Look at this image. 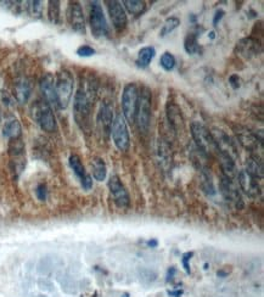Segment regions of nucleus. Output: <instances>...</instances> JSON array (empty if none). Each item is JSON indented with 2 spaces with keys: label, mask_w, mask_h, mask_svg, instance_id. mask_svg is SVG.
Segmentation results:
<instances>
[{
  "label": "nucleus",
  "mask_w": 264,
  "mask_h": 297,
  "mask_svg": "<svg viewBox=\"0 0 264 297\" xmlns=\"http://www.w3.org/2000/svg\"><path fill=\"white\" fill-rule=\"evenodd\" d=\"M94 89L91 83L89 84H80V87L78 88L76 93V97H74V117H76V121L80 127L84 128L89 122V116H91L92 111V104L94 98Z\"/></svg>",
  "instance_id": "f257e3e1"
},
{
  "label": "nucleus",
  "mask_w": 264,
  "mask_h": 297,
  "mask_svg": "<svg viewBox=\"0 0 264 297\" xmlns=\"http://www.w3.org/2000/svg\"><path fill=\"white\" fill-rule=\"evenodd\" d=\"M151 105L152 95L151 91L148 87H142L139 91V98H138V106L136 113V122L138 128L142 133L146 134L150 128V121H151Z\"/></svg>",
  "instance_id": "f03ea898"
},
{
  "label": "nucleus",
  "mask_w": 264,
  "mask_h": 297,
  "mask_svg": "<svg viewBox=\"0 0 264 297\" xmlns=\"http://www.w3.org/2000/svg\"><path fill=\"white\" fill-rule=\"evenodd\" d=\"M73 86L74 80L71 72L66 70L60 71L55 79L56 99H58V107L60 109H66L70 104L72 93H73Z\"/></svg>",
  "instance_id": "7ed1b4c3"
},
{
  "label": "nucleus",
  "mask_w": 264,
  "mask_h": 297,
  "mask_svg": "<svg viewBox=\"0 0 264 297\" xmlns=\"http://www.w3.org/2000/svg\"><path fill=\"white\" fill-rule=\"evenodd\" d=\"M32 117L40 125L41 130L49 132V133L56 131L55 116H54L52 107L47 101H35V104L32 106Z\"/></svg>",
  "instance_id": "20e7f679"
},
{
  "label": "nucleus",
  "mask_w": 264,
  "mask_h": 297,
  "mask_svg": "<svg viewBox=\"0 0 264 297\" xmlns=\"http://www.w3.org/2000/svg\"><path fill=\"white\" fill-rule=\"evenodd\" d=\"M138 98H139V88H138L137 84H127L122 93V110L123 117L130 124L136 123Z\"/></svg>",
  "instance_id": "39448f33"
},
{
  "label": "nucleus",
  "mask_w": 264,
  "mask_h": 297,
  "mask_svg": "<svg viewBox=\"0 0 264 297\" xmlns=\"http://www.w3.org/2000/svg\"><path fill=\"white\" fill-rule=\"evenodd\" d=\"M191 136H193L197 148L203 154H211V152L219 151L217 144L214 142L212 133L200 122H194L191 124Z\"/></svg>",
  "instance_id": "423d86ee"
},
{
  "label": "nucleus",
  "mask_w": 264,
  "mask_h": 297,
  "mask_svg": "<svg viewBox=\"0 0 264 297\" xmlns=\"http://www.w3.org/2000/svg\"><path fill=\"white\" fill-rule=\"evenodd\" d=\"M89 23L92 33L95 38H105L109 34L106 17H105L103 7L98 2H92L89 8Z\"/></svg>",
  "instance_id": "0eeeda50"
},
{
  "label": "nucleus",
  "mask_w": 264,
  "mask_h": 297,
  "mask_svg": "<svg viewBox=\"0 0 264 297\" xmlns=\"http://www.w3.org/2000/svg\"><path fill=\"white\" fill-rule=\"evenodd\" d=\"M111 134L117 149L121 151H128L130 146V137H129V131L127 121L122 115H117L115 121H113L112 128H111Z\"/></svg>",
  "instance_id": "6e6552de"
},
{
  "label": "nucleus",
  "mask_w": 264,
  "mask_h": 297,
  "mask_svg": "<svg viewBox=\"0 0 264 297\" xmlns=\"http://www.w3.org/2000/svg\"><path fill=\"white\" fill-rule=\"evenodd\" d=\"M109 189L111 196L119 208H127L130 205V197L118 176H112L109 179Z\"/></svg>",
  "instance_id": "1a4fd4ad"
},
{
  "label": "nucleus",
  "mask_w": 264,
  "mask_h": 297,
  "mask_svg": "<svg viewBox=\"0 0 264 297\" xmlns=\"http://www.w3.org/2000/svg\"><path fill=\"white\" fill-rule=\"evenodd\" d=\"M221 193L223 197L229 202H233L234 205L241 209L244 207V201H242L241 194H240L239 189L234 184L233 179L228 178L226 176H222L221 179Z\"/></svg>",
  "instance_id": "9d476101"
},
{
  "label": "nucleus",
  "mask_w": 264,
  "mask_h": 297,
  "mask_svg": "<svg viewBox=\"0 0 264 297\" xmlns=\"http://www.w3.org/2000/svg\"><path fill=\"white\" fill-rule=\"evenodd\" d=\"M106 4L113 27L118 32L123 31L127 27L128 23V17L127 14H125L124 8L122 7L121 3L116 2V0H110V2H106Z\"/></svg>",
  "instance_id": "9b49d317"
},
{
  "label": "nucleus",
  "mask_w": 264,
  "mask_h": 297,
  "mask_svg": "<svg viewBox=\"0 0 264 297\" xmlns=\"http://www.w3.org/2000/svg\"><path fill=\"white\" fill-rule=\"evenodd\" d=\"M68 22L73 31L80 34H85V20H84L83 9L79 3H71L68 8Z\"/></svg>",
  "instance_id": "f8f14e48"
},
{
  "label": "nucleus",
  "mask_w": 264,
  "mask_h": 297,
  "mask_svg": "<svg viewBox=\"0 0 264 297\" xmlns=\"http://www.w3.org/2000/svg\"><path fill=\"white\" fill-rule=\"evenodd\" d=\"M238 179L240 188H241L248 196L258 197L260 193H262L259 184H258V179L252 177L251 175H248L245 169L240 171L238 173Z\"/></svg>",
  "instance_id": "ddd939ff"
},
{
  "label": "nucleus",
  "mask_w": 264,
  "mask_h": 297,
  "mask_svg": "<svg viewBox=\"0 0 264 297\" xmlns=\"http://www.w3.org/2000/svg\"><path fill=\"white\" fill-rule=\"evenodd\" d=\"M236 50H238L239 55L242 56V58L251 59L260 53L262 46H260V41L258 39L250 37L240 40L238 46H236Z\"/></svg>",
  "instance_id": "4468645a"
},
{
  "label": "nucleus",
  "mask_w": 264,
  "mask_h": 297,
  "mask_svg": "<svg viewBox=\"0 0 264 297\" xmlns=\"http://www.w3.org/2000/svg\"><path fill=\"white\" fill-rule=\"evenodd\" d=\"M68 162H70V166H71L72 169H73V172L76 173V176L78 177V178H79L82 187L85 189V190H91V188L93 185L92 177L89 176L88 172L85 171V167L83 166L82 160L79 158V156L71 155Z\"/></svg>",
  "instance_id": "2eb2a0df"
},
{
  "label": "nucleus",
  "mask_w": 264,
  "mask_h": 297,
  "mask_svg": "<svg viewBox=\"0 0 264 297\" xmlns=\"http://www.w3.org/2000/svg\"><path fill=\"white\" fill-rule=\"evenodd\" d=\"M40 89L43 93V97L49 106H58V99H56L55 92V79L52 74H46L40 80Z\"/></svg>",
  "instance_id": "dca6fc26"
},
{
  "label": "nucleus",
  "mask_w": 264,
  "mask_h": 297,
  "mask_svg": "<svg viewBox=\"0 0 264 297\" xmlns=\"http://www.w3.org/2000/svg\"><path fill=\"white\" fill-rule=\"evenodd\" d=\"M99 123H100L101 128L105 136H109L111 133V128H112L113 121V109L109 103H103L101 104L100 111H99Z\"/></svg>",
  "instance_id": "f3484780"
},
{
  "label": "nucleus",
  "mask_w": 264,
  "mask_h": 297,
  "mask_svg": "<svg viewBox=\"0 0 264 297\" xmlns=\"http://www.w3.org/2000/svg\"><path fill=\"white\" fill-rule=\"evenodd\" d=\"M236 134H238V139L240 144H241L244 148L250 150V151H257L258 148L262 150V140L258 139V137L254 136L252 132L240 130L236 132Z\"/></svg>",
  "instance_id": "a211bd4d"
},
{
  "label": "nucleus",
  "mask_w": 264,
  "mask_h": 297,
  "mask_svg": "<svg viewBox=\"0 0 264 297\" xmlns=\"http://www.w3.org/2000/svg\"><path fill=\"white\" fill-rule=\"evenodd\" d=\"M218 154L219 162H221L222 169H223V176H226L230 179H233L234 177L238 176V171H236L235 161H234L233 156L223 151H218Z\"/></svg>",
  "instance_id": "6ab92c4d"
},
{
  "label": "nucleus",
  "mask_w": 264,
  "mask_h": 297,
  "mask_svg": "<svg viewBox=\"0 0 264 297\" xmlns=\"http://www.w3.org/2000/svg\"><path fill=\"white\" fill-rule=\"evenodd\" d=\"M14 95L20 104H26L31 95V83L27 79H20L14 87Z\"/></svg>",
  "instance_id": "aec40b11"
},
{
  "label": "nucleus",
  "mask_w": 264,
  "mask_h": 297,
  "mask_svg": "<svg viewBox=\"0 0 264 297\" xmlns=\"http://www.w3.org/2000/svg\"><path fill=\"white\" fill-rule=\"evenodd\" d=\"M21 133H22V128H21L20 122L16 118L8 119L5 124L3 125V136L9 138L10 140L20 138Z\"/></svg>",
  "instance_id": "412c9836"
},
{
  "label": "nucleus",
  "mask_w": 264,
  "mask_h": 297,
  "mask_svg": "<svg viewBox=\"0 0 264 297\" xmlns=\"http://www.w3.org/2000/svg\"><path fill=\"white\" fill-rule=\"evenodd\" d=\"M167 118L169 124L172 125L174 130L183 124V117H182V111L178 107V105H175L172 101L167 104Z\"/></svg>",
  "instance_id": "4be33fe9"
},
{
  "label": "nucleus",
  "mask_w": 264,
  "mask_h": 297,
  "mask_svg": "<svg viewBox=\"0 0 264 297\" xmlns=\"http://www.w3.org/2000/svg\"><path fill=\"white\" fill-rule=\"evenodd\" d=\"M91 167H92V173L93 177H94L95 181L98 182H103L105 181L107 175V169H106V164H105L104 160L101 157H94L91 162Z\"/></svg>",
  "instance_id": "5701e85b"
},
{
  "label": "nucleus",
  "mask_w": 264,
  "mask_h": 297,
  "mask_svg": "<svg viewBox=\"0 0 264 297\" xmlns=\"http://www.w3.org/2000/svg\"><path fill=\"white\" fill-rule=\"evenodd\" d=\"M156 49L154 47H144L143 49L139 50L137 58V66L140 68H145L150 65V62L152 61V59L155 58Z\"/></svg>",
  "instance_id": "b1692460"
},
{
  "label": "nucleus",
  "mask_w": 264,
  "mask_h": 297,
  "mask_svg": "<svg viewBox=\"0 0 264 297\" xmlns=\"http://www.w3.org/2000/svg\"><path fill=\"white\" fill-rule=\"evenodd\" d=\"M246 167H247L245 169L246 172L256 179L263 177V163L257 156H252V157L248 158L247 162H246Z\"/></svg>",
  "instance_id": "393cba45"
},
{
  "label": "nucleus",
  "mask_w": 264,
  "mask_h": 297,
  "mask_svg": "<svg viewBox=\"0 0 264 297\" xmlns=\"http://www.w3.org/2000/svg\"><path fill=\"white\" fill-rule=\"evenodd\" d=\"M123 4L125 5L129 13L131 15H136V16L142 15L146 9V3L140 2V0H124Z\"/></svg>",
  "instance_id": "a878e982"
},
{
  "label": "nucleus",
  "mask_w": 264,
  "mask_h": 297,
  "mask_svg": "<svg viewBox=\"0 0 264 297\" xmlns=\"http://www.w3.org/2000/svg\"><path fill=\"white\" fill-rule=\"evenodd\" d=\"M184 49L185 52L190 54V55L199 53L200 46L199 43H197V34H195V33H189L184 40Z\"/></svg>",
  "instance_id": "bb28decb"
},
{
  "label": "nucleus",
  "mask_w": 264,
  "mask_h": 297,
  "mask_svg": "<svg viewBox=\"0 0 264 297\" xmlns=\"http://www.w3.org/2000/svg\"><path fill=\"white\" fill-rule=\"evenodd\" d=\"M181 25V20L178 19V17H169V19L166 20V22H164L163 27H162L161 29V33L160 35L161 37H166V35L170 34L174 29H177Z\"/></svg>",
  "instance_id": "cd10ccee"
},
{
  "label": "nucleus",
  "mask_w": 264,
  "mask_h": 297,
  "mask_svg": "<svg viewBox=\"0 0 264 297\" xmlns=\"http://www.w3.org/2000/svg\"><path fill=\"white\" fill-rule=\"evenodd\" d=\"M48 16H49L50 22H53L54 25H58L60 21V2H56V0L49 2Z\"/></svg>",
  "instance_id": "c85d7f7f"
},
{
  "label": "nucleus",
  "mask_w": 264,
  "mask_h": 297,
  "mask_svg": "<svg viewBox=\"0 0 264 297\" xmlns=\"http://www.w3.org/2000/svg\"><path fill=\"white\" fill-rule=\"evenodd\" d=\"M160 64L166 71H172L174 70V67H175L177 60L175 58H174L173 54H170L169 52H166L162 54Z\"/></svg>",
  "instance_id": "c756f323"
},
{
  "label": "nucleus",
  "mask_w": 264,
  "mask_h": 297,
  "mask_svg": "<svg viewBox=\"0 0 264 297\" xmlns=\"http://www.w3.org/2000/svg\"><path fill=\"white\" fill-rule=\"evenodd\" d=\"M28 13L32 15V16L40 17L41 13H43V3L41 2H29L28 3Z\"/></svg>",
  "instance_id": "7c9ffc66"
},
{
  "label": "nucleus",
  "mask_w": 264,
  "mask_h": 297,
  "mask_svg": "<svg viewBox=\"0 0 264 297\" xmlns=\"http://www.w3.org/2000/svg\"><path fill=\"white\" fill-rule=\"evenodd\" d=\"M77 54L83 58H88V56H93L95 54V50L89 46H82L77 49Z\"/></svg>",
  "instance_id": "2f4dec72"
},
{
  "label": "nucleus",
  "mask_w": 264,
  "mask_h": 297,
  "mask_svg": "<svg viewBox=\"0 0 264 297\" xmlns=\"http://www.w3.org/2000/svg\"><path fill=\"white\" fill-rule=\"evenodd\" d=\"M37 196H38V199L40 201H44L47 199V188H46V185H44V184L38 185Z\"/></svg>",
  "instance_id": "473e14b6"
},
{
  "label": "nucleus",
  "mask_w": 264,
  "mask_h": 297,
  "mask_svg": "<svg viewBox=\"0 0 264 297\" xmlns=\"http://www.w3.org/2000/svg\"><path fill=\"white\" fill-rule=\"evenodd\" d=\"M229 83L234 89H238L239 87L241 86V79H240V77L236 76V74H233V76H230L229 78Z\"/></svg>",
  "instance_id": "72a5a7b5"
},
{
  "label": "nucleus",
  "mask_w": 264,
  "mask_h": 297,
  "mask_svg": "<svg viewBox=\"0 0 264 297\" xmlns=\"http://www.w3.org/2000/svg\"><path fill=\"white\" fill-rule=\"evenodd\" d=\"M193 256V253L191 252H189V253H185L184 256H183V265H184V268L185 271H187L188 273L190 272V269H189V265H188V261L190 260V257Z\"/></svg>",
  "instance_id": "f704fd0d"
},
{
  "label": "nucleus",
  "mask_w": 264,
  "mask_h": 297,
  "mask_svg": "<svg viewBox=\"0 0 264 297\" xmlns=\"http://www.w3.org/2000/svg\"><path fill=\"white\" fill-rule=\"evenodd\" d=\"M223 15H224V11L223 10H218L217 13H215L214 20H213V23H214V26L218 25V22L222 20V17H223Z\"/></svg>",
  "instance_id": "c9c22d12"
},
{
  "label": "nucleus",
  "mask_w": 264,
  "mask_h": 297,
  "mask_svg": "<svg viewBox=\"0 0 264 297\" xmlns=\"http://www.w3.org/2000/svg\"><path fill=\"white\" fill-rule=\"evenodd\" d=\"M148 245H149V246H152V247H154V246L157 245V241H149V242H148Z\"/></svg>",
  "instance_id": "e433bc0d"
},
{
  "label": "nucleus",
  "mask_w": 264,
  "mask_h": 297,
  "mask_svg": "<svg viewBox=\"0 0 264 297\" xmlns=\"http://www.w3.org/2000/svg\"><path fill=\"white\" fill-rule=\"evenodd\" d=\"M208 37L211 38V39H214V38H215V33H214V32H211V33H209V34H208Z\"/></svg>",
  "instance_id": "4c0bfd02"
},
{
  "label": "nucleus",
  "mask_w": 264,
  "mask_h": 297,
  "mask_svg": "<svg viewBox=\"0 0 264 297\" xmlns=\"http://www.w3.org/2000/svg\"><path fill=\"white\" fill-rule=\"evenodd\" d=\"M0 122H2V115H0Z\"/></svg>",
  "instance_id": "58836bf2"
}]
</instances>
